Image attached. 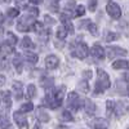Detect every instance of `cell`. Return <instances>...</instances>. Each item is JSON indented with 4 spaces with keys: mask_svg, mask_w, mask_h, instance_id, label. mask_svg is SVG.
Listing matches in <instances>:
<instances>
[{
    "mask_svg": "<svg viewBox=\"0 0 129 129\" xmlns=\"http://www.w3.org/2000/svg\"><path fill=\"white\" fill-rule=\"evenodd\" d=\"M64 92H66V88L63 85H61V87L53 89V90H48L47 95H45V100L43 102H45L50 109H58L63 102Z\"/></svg>",
    "mask_w": 129,
    "mask_h": 129,
    "instance_id": "cell-1",
    "label": "cell"
},
{
    "mask_svg": "<svg viewBox=\"0 0 129 129\" xmlns=\"http://www.w3.org/2000/svg\"><path fill=\"white\" fill-rule=\"evenodd\" d=\"M21 47L23 49H31V48H34V43L31 41V39L28 36H25L22 39V41H21Z\"/></svg>",
    "mask_w": 129,
    "mask_h": 129,
    "instance_id": "cell-20",
    "label": "cell"
},
{
    "mask_svg": "<svg viewBox=\"0 0 129 129\" xmlns=\"http://www.w3.org/2000/svg\"><path fill=\"white\" fill-rule=\"evenodd\" d=\"M88 30H89L90 34H92V35H94V36H95L97 34H98V27L95 26V23L89 22V23H88Z\"/></svg>",
    "mask_w": 129,
    "mask_h": 129,
    "instance_id": "cell-32",
    "label": "cell"
},
{
    "mask_svg": "<svg viewBox=\"0 0 129 129\" xmlns=\"http://www.w3.org/2000/svg\"><path fill=\"white\" fill-rule=\"evenodd\" d=\"M126 92H128V95H129V85H128V89H126Z\"/></svg>",
    "mask_w": 129,
    "mask_h": 129,
    "instance_id": "cell-41",
    "label": "cell"
},
{
    "mask_svg": "<svg viewBox=\"0 0 129 129\" xmlns=\"http://www.w3.org/2000/svg\"><path fill=\"white\" fill-rule=\"evenodd\" d=\"M36 95V87L34 84H30L27 87V93H26V97L27 98H34Z\"/></svg>",
    "mask_w": 129,
    "mask_h": 129,
    "instance_id": "cell-23",
    "label": "cell"
},
{
    "mask_svg": "<svg viewBox=\"0 0 129 129\" xmlns=\"http://www.w3.org/2000/svg\"><path fill=\"white\" fill-rule=\"evenodd\" d=\"M94 123V129H107V121L103 119H97Z\"/></svg>",
    "mask_w": 129,
    "mask_h": 129,
    "instance_id": "cell-24",
    "label": "cell"
},
{
    "mask_svg": "<svg viewBox=\"0 0 129 129\" xmlns=\"http://www.w3.org/2000/svg\"><path fill=\"white\" fill-rule=\"evenodd\" d=\"M67 34H69V31L64 28L63 26H59V27L57 28L56 36H57V39H59V40H64V38L67 36Z\"/></svg>",
    "mask_w": 129,
    "mask_h": 129,
    "instance_id": "cell-19",
    "label": "cell"
},
{
    "mask_svg": "<svg viewBox=\"0 0 129 129\" xmlns=\"http://www.w3.org/2000/svg\"><path fill=\"white\" fill-rule=\"evenodd\" d=\"M58 7H59V3H58V2H50V3H49V9H50V12H54V13L58 12V9H59Z\"/></svg>",
    "mask_w": 129,
    "mask_h": 129,
    "instance_id": "cell-35",
    "label": "cell"
},
{
    "mask_svg": "<svg viewBox=\"0 0 129 129\" xmlns=\"http://www.w3.org/2000/svg\"><path fill=\"white\" fill-rule=\"evenodd\" d=\"M25 58L30 63H36L38 62V54H35V53H32V52H26L25 53Z\"/></svg>",
    "mask_w": 129,
    "mask_h": 129,
    "instance_id": "cell-21",
    "label": "cell"
},
{
    "mask_svg": "<svg viewBox=\"0 0 129 129\" xmlns=\"http://www.w3.org/2000/svg\"><path fill=\"white\" fill-rule=\"evenodd\" d=\"M61 117H62V119H63L64 121H72V120H74V117H72L71 112H70V111H67V110L62 111V114H61Z\"/></svg>",
    "mask_w": 129,
    "mask_h": 129,
    "instance_id": "cell-29",
    "label": "cell"
},
{
    "mask_svg": "<svg viewBox=\"0 0 129 129\" xmlns=\"http://www.w3.org/2000/svg\"><path fill=\"white\" fill-rule=\"evenodd\" d=\"M18 14H19V9L18 8H10L8 10V17H10V18H14Z\"/></svg>",
    "mask_w": 129,
    "mask_h": 129,
    "instance_id": "cell-34",
    "label": "cell"
},
{
    "mask_svg": "<svg viewBox=\"0 0 129 129\" xmlns=\"http://www.w3.org/2000/svg\"><path fill=\"white\" fill-rule=\"evenodd\" d=\"M95 8H97V2H94V0H93V2H89L88 3V9L90 10V12H94Z\"/></svg>",
    "mask_w": 129,
    "mask_h": 129,
    "instance_id": "cell-37",
    "label": "cell"
},
{
    "mask_svg": "<svg viewBox=\"0 0 129 129\" xmlns=\"http://www.w3.org/2000/svg\"><path fill=\"white\" fill-rule=\"evenodd\" d=\"M112 67L115 70H129V61L128 59H120L115 61L112 63Z\"/></svg>",
    "mask_w": 129,
    "mask_h": 129,
    "instance_id": "cell-13",
    "label": "cell"
},
{
    "mask_svg": "<svg viewBox=\"0 0 129 129\" xmlns=\"http://www.w3.org/2000/svg\"><path fill=\"white\" fill-rule=\"evenodd\" d=\"M13 119L14 121L17 123V125L19 128H25L27 125V119H26V116L23 115V112H21V111H16L13 114Z\"/></svg>",
    "mask_w": 129,
    "mask_h": 129,
    "instance_id": "cell-9",
    "label": "cell"
},
{
    "mask_svg": "<svg viewBox=\"0 0 129 129\" xmlns=\"http://www.w3.org/2000/svg\"><path fill=\"white\" fill-rule=\"evenodd\" d=\"M4 84H5V76L4 75H0V87L4 85Z\"/></svg>",
    "mask_w": 129,
    "mask_h": 129,
    "instance_id": "cell-39",
    "label": "cell"
},
{
    "mask_svg": "<svg viewBox=\"0 0 129 129\" xmlns=\"http://www.w3.org/2000/svg\"><path fill=\"white\" fill-rule=\"evenodd\" d=\"M115 115L117 117H120L124 112H125V107H124V103L123 102H116L115 103V110H114Z\"/></svg>",
    "mask_w": 129,
    "mask_h": 129,
    "instance_id": "cell-18",
    "label": "cell"
},
{
    "mask_svg": "<svg viewBox=\"0 0 129 129\" xmlns=\"http://www.w3.org/2000/svg\"><path fill=\"white\" fill-rule=\"evenodd\" d=\"M12 87H13V93L16 95V98L19 100L21 97H22V89H23L22 83H21V81H14Z\"/></svg>",
    "mask_w": 129,
    "mask_h": 129,
    "instance_id": "cell-14",
    "label": "cell"
},
{
    "mask_svg": "<svg viewBox=\"0 0 129 129\" xmlns=\"http://www.w3.org/2000/svg\"><path fill=\"white\" fill-rule=\"evenodd\" d=\"M36 117L40 123H48L49 121V115L45 110L43 109H38V112H36Z\"/></svg>",
    "mask_w": 129,
    "mask_h": 129,
    "instance_id": "cell-15",
    "label": "cell"
},
{
    "mask_svg": "<svg viewBox=\"0 0 129 129\" xmlns=\"http://www.w3.org/2000/svg\"><path fill=\"white\" fill-rule=\"evenodd\" d=\"M106 54L110 59H114L116 57H123V56H126V50L121 47H107L106 49Z\"/></svg>",
    "mask_w": 129,
    "mask_h": 129,
    "instance_id": "cell-6",
    "label": "cell"
},
{
    "mask_svg": "<svg viewBox=\"0 0 129 129\" xmlns=\"http://www.w3.org/2000/svg\"><path fill=\"white\" fill-rule=\"evenodd\" d=\"M79 89L83 92V93H88L89 92V87H88V81H85V80H83V81H80V84H79Z\"/></svg>",
    "mask_w": 129,
    "mask_h": 129,
    "instance_id": "cell-31",
    "label": "cell"
},
{
    "mask_svg": "<svg viewBox=\"0 0 129 129\" xmlns=\"http://www.w3.org/2000/svg\"><path fill=\"white\" fill-rule=\"evenodd\" d=\"M85 14V8L83 5H79L76 9H75V12H74V17H81Z\"/></svg>",
    "mask_w": 129,
    "mask_h": 129,
    "instance_id": "cell-30",
    "label": "cell"
},
{
    "mask_svg": "<svg viewBox=\"0 0 129 129\" xmlns=\"http://www.w3.org/2000/svg\"><path fill=\"white\" fill-rule=\"evenodd\" d=\"M115 103H116V102H114V101H111V100L106 101V110H107V112H109V115H112V114H114Z\"/></svg>",
    "mask_w": 129,
    "mask_h": 129,
    "instance_id": "cell-26",
    "label": "cell"
},
{
    "mask_svg": "<svg viewBox=\"0 0 129 129\" xmlns=\"http://www.w3.org/2000/svg\"><path fill=\"white\" fill-rule=\"evenodd\" d=\"M92 76H93V74H92V71H90V70H85V71L83 72V78H84V80H85V81L89 80V79H92Z\"/></svg>",
    "mask_w": 129,
    "mask_h": 129,
    "instance_id": "cell-36",
    "label": "cell"
},
{
    "mask_svg": "<svg viewBox=\"0 0 129 129\" xmlns=\"http://www.w3.org/2000/svg\"><path fill=\"white\" fill-rule=\"evenodd\" d=\"M90 53H92V56L97 59H103L105 58V54H106V50L101 47V45H93L92 49H90Z\"/></svg>",
    "mask_w": 129,
    "mask_h": 129,
    "instance_id": "cell-10",
    "label": "cell"
},
{
    "mask_svg": "<svg viewBox=\"0 0 129 129\" xmlns=\"http://www.w3.org/2000/svg\"><path fill=\"white\" fill-rule=\"evenodd\" d=\"M105 41H114V40H117L120 38V35L119 34H116V32H112V31H106L105 32Z\"/></svg>",
    "mask_w": 129,
    "mask_h": 129,
    "instance_id": "cell-17",
    "label": "cell"
},
{
    "mask_svg": "<svg viewBox=\"0 0 129 129\" xmlns=\"http://www.w3.org/2000/svg\"><path fill=\"white\" fill-rule=\"evenodd\" d=\"M44 18H45V22H47V23H49V25H53V23H54V21H53L49 16H45Z\"/></svg>",
    "mask_w": 129,
    "mask_h": 129,
    "instance_id": "cell-38",
    "label": "cell"
},
{
    "mask_svg": "<svg viewBox=\"0 0 129 129\" xmlns=\"http://www.w3.org/2000/svg\"><path fill=\"white\" fill-rule=\"evenodd\" d=\"M40 85L43 88L50 90V88H53V85H54V79L50 78V76H44V78H41V80H40Z\"/></svg>",
    "mask_w": 129,
    "mask_h": 129,
    "instance_id": "cell-12",
    "label": "cell"
},
{
    "mask_svg": "<svg viewBox=\"0 0 129 129\" xmlns=\"http://www.w3.org/2000/svg\"><path fill=\"white\" fill-rule=\"evenodd\" d=\"M31 31H35V32H38V34H40V32H43L44 31V26H43V23L41 22H36L32 25V27H31Z\"/></svg>",
    "mask_w": 129,
    "mask_h": 129,
    "instance_id": "cell-27",
    "label": "cell"
},
{
    "mask_svg": "<svg viewBox=\"0 0 129 129\" xmlns=\"http://www.w3.org/2000/svg\"><path fill=\"white\" fill-rule=\"evenodd\" d=\"M67 106L74 111H76V110L80 109L81 100H80V97H79V94L76 92H71L69 94V97H67Z\"/></svg>",
    "mask_w": 129,
    "mask_h": 129,
    "instance_id": "cell-5",
    "label": "cell"
},
{
    "mask_svg": "<svg viewBox=\"0 0 129 129\" xmlns=\"http://www.w3.org/2000/svg\"><path fill=\"white\" fill-rule=\"evenodd\" d=\"M88 53H89L88 45L85 44V43H83V41H79L76 44V47H75L74 52H72V56L79 58V59H84L85 57L88 56Z\"/></svg>",
    "mask_w": 129,
    "mask_h": 129,
    "instance_id": "cell-3",
    "label": "cell"
},
{
    "mask_svg": "<svg viewBox=\"0 0 129 129\" xmlns=\"http://www.w3.org/2000/svg\"><path fill=\"white\" fill-rule=\"evenodd\" d=\"M58 64H59V59H58V57L54 56V54H50V56H48V57L45 58V66H47L48 70H54V69H57Z\"/></svg>",
    "mask_w": 129,
    "mask_h": 129,
    "instance_id": "cell-8",
    "label": "cell"
},
{
    "mask_svg": "<svg viewBox=\"0 0 129 129\" xmlns=\"http://www.w3.org/2000/svg\"><path fill=\"white\" fill-rule=\"evenodd\" d=\"M34 110V105H32L31 102H26L23 103L22 106H21V112H30Z\"/></svg>",
    "mask_w": 129,
    "mask_h": 129,
    "instance_id": "cell-28",
    "label": "cell"
},
{
    "mask_svg": "<svg viewBox=\"0 0 129 129\" xmlns=\"http://www.w3.org/2000/svg\"><path fill=\"white\" fill-rule=\"evenodd\" d=\"M13 64L17 69V72H21L22 71V58H21L19 54H16V57L13 58Z\"/></svg>",
    "mask_w": 129,
    "mask_h": 129,
    "instance_id": "cell-22",
    "label": "cell"
},
{
    "mask_svg": "<svg viewBox=\"0 0 129 129\" xmlns=\"http://www.w3.org/2000/svg\"><path fill=\"white\" fill-rule=\"evenodd\" d=\"M81 106L84 107V111L87 112L88 115H92L95 111V105L90 100H83L81 101Z\"/></svg>",
    "mask_w": 129,
    "mask_h": 129,
    "instance_id": "cell-11",
    "label": "cell"
},
{
    "mask_svg": "<svg viewBox=\"0 0 129 129\" xmlns=\"http://www.w3.org/2000/svg\"><path fill=\"white\" fill-rule=\"evenodd\" d=\"M61 22H62V26L66 28L70 34H72L74 32V25L71 22V17L67 13H62L61 14Z\"/></svg>",
    "mask_w": 129,
    "mask_h": 129,
    "instance_id": "cell-7",
    "label": "cell"
},
{
    "mask_svg": "<svg viewBox=\"0 0 129 129\" xmlns=\"http://www.w3.org/2000/svg\"><path fill=\"white\" fill-rule=\"evenodd\" d=\"M0 103H3L5 106V109H9L10 107V93L9 92H4L2 94V100H0Z\"/></svg>",
    "mask_w": 129,
    "mask_h": 129,
    "instance_id": "cell-16",
    "label": "cell"
},
{
    "mask_svg": "<svg viewBox=\"0 0 129 129\" xmlns=\"http://www.w3.org/2000/svg\"><path fill=\"white\" fill-rule=\"evenodd\" d=\"M7 39H8L7 44H9L10 47H13V45L17 44V36L14 34H12V32H8V34H7Z\"/></svg>",
    "mask_w": 129,
    "mask_h": 129,
    "instance_id": "cell-25",
    "label": "cell"
},
{
    "mask_svg": "<svg viewBox=\"0 0 129 129\" xmlns=\"http://www.w3.org/2000/svg\"><path fill=\"white\" fill-rule=\"evenodd\" d=\"M34 129H41V125H40V124H36V125L34 126Z\"/></svg>",
    "mask_w": 129,
    "mask_h": 129,
    "instance_id": "cell-40",
    "label": "cell"
},
{
    "mask_svg": "<svg viewBox=\"0 0 129 129\" xmlns=\"http://www.w3.org/2000/svg\"><path fill=\"white\" fill-rule=\"evenodd\" d=\"M111 81H110V76L106 71H103L102 69L97 70V81L94 85V95L95 94H101L103 90H106L107 88H110Z\"/></svg>",
    "mask_w": 129,
    "mask_h": 129,
    "instance_id": "cell-2",
    "label": "cell"
},
{
    "mask_svg": "<svg viewBox=\"0 0 129 129\" xmlns=\"http://www.w3.org/2000/svg\"><path fill=\"white\" fill-rule=\"evenodd\" d=\"M9 128V121L5 116L0 117V129H8Z\"/></svg>",
    "mask_w": 129,
    "mask_h": 129,
    "instance_id": "cell-33",
    "label": "cell"
},
{
    "mask_svg": "<svg viewBox=\"0 0 129 129\" xmlns=\"http://www.w3.org/2000/svg\"><path fill=\"white\" fill-rule=\"evenodd\" d=\"M128 129H129V128H128Z\"/></svg>",
    "mask_w": 129,
    "mask_h": 129,
    "instance_id": "cell-42",
    "label": "cell"
},
{
    "mask_svg": "<svg viewBox=\"0 0 129 129\" xmlns=\"http://www.w3.org/2000/svg\"><path fill=\"white\" fill-rule=\"evenodd\" d=\"M106 10H107V13L110 14V17L114 18V19H119L121 17V9H120L119 4L115 3V2H109L107 3Z\"/></svg>",
    "mask_w": 129,
    "mask_h": 129,
    "instance_id": "cell-4",
    "label": "cell"
}]
</instances>
